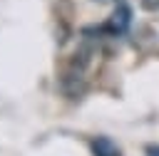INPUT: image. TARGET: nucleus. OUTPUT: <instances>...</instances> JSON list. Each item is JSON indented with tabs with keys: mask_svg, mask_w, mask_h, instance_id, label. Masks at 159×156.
<instances>
[{
	"mask_svg": "<svg viewBox=\"0 0 159 156\" xmlns=\"http://www.w3.org/2000/svg\"><path fill=\"white\" fill-rule=\"evenodd\" d=\"M129 22H132V10L127 5H117V10L112 12V17L107 22V30L112 35H122V32H127Z\"/></svg>",
	"mask_w": 159,
	"mask_h": 156,
	"instance_id": "1",
	"label": "nucleus"
},
{
	"mask_svg": "<svg viewBox=\"0 0 159 156\" xmlns=\"http://www.w3.org/2000/svg\"><path fill=\"white\" fill-rule=\"evenodd\" d=\"M92 154L94 156H119V146L109 136H97L92 141Z\"/></svg>",
	"mask_w": 159,
	"mask_h": 156,
	"instance_id": "2",
	"label": "nucleus"
},
{
	"mask_svg": "<svg viewBox=\"0 0 159 156\" xmlns=\"http://www.w3.org/2000/svg\"><path fill=\"white\" fill-rule=\"evenodd\" d=\"M139 5H142V10H147V12H157V10H159V0H139Z\"/></svg>",
	"mask_w": 159,
	"mask_h": 156,
	"instance_id": "3",
	"label": "nucleus"
},
{
	"mask_svg": "<svg viewBox=\"0 0 159 156\" xmlns=\"http://www.w3.org/2000/svg\"><path fill=\"white\" fill-rule=\"evenodd\" d=\"M92 2H107V0H92Z\"/></svg>",
	"mask_w": 159,
	"mask_h": 156,
	"instance_id": "4",
	"label": "nucleus"
}]
</instances>
